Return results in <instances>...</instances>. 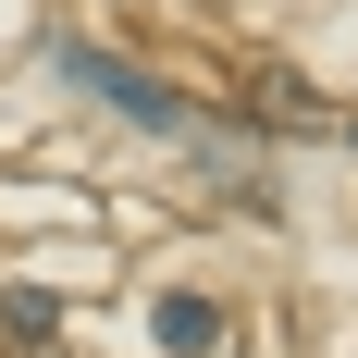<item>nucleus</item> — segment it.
<instances>
[{
	"label": "nucleus",
	"mask_w": 358,
	"mask_h": 358,
	"mask_svg": "<svg viewBox=\"0 0 358 358\" xmlns=\"http://www.w3.org/2000/svg\"><path fill=\"white\" fill-rule=\"evenodd\" d=\"M50 74H62V87H87V99H111L124 124H161V136H185V124H198V99H185V87H161V74H136V62H111V50H87V37H62V50H50Z\"/></svg>",
	"instance_id": "nucleus-1"
},
{
	"label": "nucleus",
	"mask_w": 358,
	"mask_h": 358,
	"mask_svg": "<svg viewBox=\"0 0 358 358\" xmlns=\"http://www.w3.org/2000/svg\"><path fill=\"white\" fill-rule=\"evenodd\" d=\"M148 334H161V358H210V346H222V309H210V296H161Z\"/></svg>",
	"instance_id": "nucleus-2"
},
{
	"label": "nucleus",
	"mask_w": 358,
	"mask_h": 358,
	"mask_svg": "<svg viewBox=\"0 0 358 358\" xmlns=\"http://www.w3.org/2000/svg\"><path fill=\"white\" fill-rule=\"evenodd\" d=\"M0 334H13V346H50V334H62V309H50V296H25V285H13V296H0Z\"/></svg>",
	"instance_id": "nucleus-3"
}]
</instances>
